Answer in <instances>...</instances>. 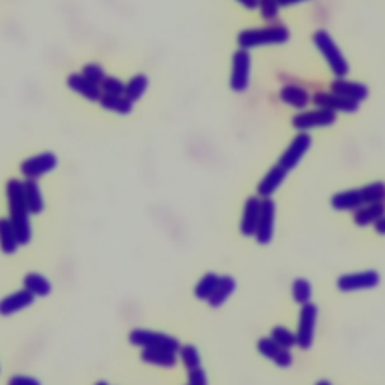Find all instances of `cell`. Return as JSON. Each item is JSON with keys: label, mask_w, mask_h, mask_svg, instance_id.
Masks as SVG:
<instances>
[{"label": "cell", "mask_w": 385, "mask_h": 385, "mask_svg": "<svg viewBox=\"0 0 385 385\" xmlns=\"http://www.w3.org/2000/svg\"><path fill=\"white\" fill-rule=\"evenodd\" d=\"M313 105L320 109H328L334 113H355L360 109V104L340 97L333 92H316L312 97Z\"/></svg>", "instance_id": "4fadbf2b"}, {"label": "cell", "mask_w": 385, "mask_h": 385, "mask_svg": "<svg viewBox=\"0 0 385 385\" xmlns=\"http://www.w3.org/2000/svg\"><path fill=\"white\" fill-rule=\"evenodd\" d=\"M275 343L280 344V347L286 349H292L297 347V334L292 333V331L286 327L277 325L271 329V336H270Z\"/></svg>", "instance_id": "1f68e13d"}, {"label": "cell", "mask_w": 385, "mask_h": 385, "mask_svg": "<svg viewBox=\"0 0 385 385\" xmlns=\"http://www.w3.org/2000/svg\"><path fill=\"white\" fill-rule=\"evenodd\" d=\"M312 39H313L315 47L320 50V53L324 56L325 62L329 66V70L333 71L336 78L347 77L349 73V63L347 58L343 56V53L339 48V46L334 43V39L331 38V35L327 31L320 29L313 33Z\"/></svg>", "instance_id": "277c9868"}, {"label": "cell", "mask_w": 385, "mask_h": 385, "mask_svg": "<svg viewBox=\"0 0 385 385\" xmlns=\"http://www.w3.org/2000/svg\"><path fill=\"white\" fill-rule=\"evenodd\" d=\"M251 55L248 50L238 48L232 56V73H231V89L236 94L246 92L250 83Z\"/></svg>", "instance_id": "9c48e42d"}, {"label": "cell", "mask_w": 385, "mask_h": 385, "mask_svg": "<svg viewBox=\"0 0 385 385\" xmlns=\"http://www.w3.org/2000/svg\"><path fill=\"white\" fill-rule=\"evenodd\" d=\"M312 143H313V139H312V136L309 135V132L300 131L298 135L294 139H292V142L288 144V148L280 155V158H278L277 164L280 167H283L289 174L290 170H294L300 164V162L302 160L304 155L309 152Z\"/></svg>", "instance_id": "8992f818"}, {"label": "cell", "mask_w": 385, "mask_h": 385, "mask_svg": "<svg viewBox=\"0 0 385 385\" xmlns=\"http://www.w3.org/2000/svg\"><path fill=\"white\" fill-rule=\"evenodd\" d=\"M101 90L104 94H110V95H124L125 90V83L122 80H119L117 77L113 75H107L102 80V83L100 85Z\"/></svg>", "instance_id": "e575fe53"}, {"label": "cell", "mask_w": 385, "mask_h": 385, "mask_svg": "<svg viewBox=\"0 0 385 385\" xmlns=\"http://www.w3.org/2000/svg\"><path fill=\"white\" fill-rule=\"evenodd\" d=\"M100 105L102 109L115 112L117 115H130L132 112V101H130L125 95H110V94H102L100 98Z\"/></svg>", "instance_id": "4316f807"}, {"label": "cell", "mask_w": 385, "mask_h": 385, "mask_svg": "<svg viewBox=\"0 0 385 385\" xmlns=\"http://www.w3.org/2000/svg\"><path fill=\"white\" fill-rule=\"evenodd\" d=\"M337 121V113L331 112L328 109H315V110H305L297 113L292 117V127L297 131H310L313 128H322L331 127Z\"/></svg>", "instance_id": "ba28073f"}, {"label": "cell", "mask_w": 385, "mask_h": 385, "mask_svg": "<svg viewBox=\"0 0 385 385\" xmlns=\"http://www.w3.org/2000/svg\"><path fill=\"white\" fill-rule=\"evenodd\" d=\"M384 217H385V202H378L354 211L352 220L358 228H367V226H375Z\"/></svg>", "instance_id": "44dd1931"}, {"label": "cell", "mask_w": 385, "mask_h": 385, "mask_svg": "<svg viewBox=\"0 0 385 385\" xmlns=\"http://www.w3.org/2000/svg\"><path fill=\"white\" fill-rule=\"evenodd\" d=\"M274 223H275V202L271 197L262 199L260 216L258 221V229L255 233L258 244L267 246L271 243L274 236Z\"/></svg>", "instance_id": "7c38bea8"}, {"label": "cell", "mask_w": 385, "mask_h": 385, "mask_svg": "<svg viewBox=\"0 0 385 385\" xmlns=\"http://www.w3.org/2000/svg\"><path fill=\"white\" fill-rule=\"evenodd\" d=\"M66 85L68 88L83 97L88 101H100L102 97L101 88L95 83H92L89 78H86L82 73H71L68 77H66Z\"/></svg>", "instance_id": "e0dca14e"}, {"label": "cell", "mask_w": 385, "mask_h": 385, "mask_svg": "<svg viewBox=\"0 0 385 385\" xmlns=\"http://www.w3.org/2000/svg\"><path fill=\"white\" fill-rule=\"evenodd\" d=\"M290 38V32L285 24H271L267 28L246 29L238 33L236 43L240 48L250 50L263 46H282L286 44Z\"/></svg>", "instance_id": "3957f363"}, {"label": "cell", "mask_w": 385, "mask_h": 385, "mask_svg": "<svg viewBox=\"0 0 385 385\" xmlns=\"http://www.w3.org/2000/svg\"><path fill=\"white\" fill-rule=\"evenodd\" d=\"M288 176V172L280 167L278 164H274L265 176L259 181L258 184V196L260 199H268L271 197L278 189H280V185L283 184V181Z\"/></svg>", "instance_id": "d6986e66"}, {"label": "cell", "mask_w": 385, "mask_h": 385, "mask_svg": "<svg viewBox=\"0 0 385 385\" xmlns=\"http://www.w3.org/2000/svg\"><path fill=\"white\" fill-rule=\"evenodd\" d=\"M220 280V275L216 273H206L201 280L197 282V285L194 286V297L197 300L202 301H208L209 297L212 295V292L216 290L217 285Z\"/></svg>", "instance_id": "f1b7e54d"}, {"label": "cell", "mask_w": 385, "mask_h": 385, "mask_svg": "<svg viewBox=\"0 0 385 385\" xmlns=\"http://www.w3.org/2000/svg\"><path fill=\"white\" fill-rule=\"evenodd\" d=\"M312 285L309 280H305V278L300 277L295 278L294 282H292V298L300 305L309 304L312 300Z\"/></svg>", "instance_id": "f546056e"}, {"label": "cell", "mask_w": 385, "mask_h": 385, "mask_svg": "<svg viewBox=\"0 0 385 385\" xmlns=\"http://www.w3.org/2000/svg\"><path fill=\"white\" fill-rule=\"evenodd\" d=\"M259 11H260V17L265 21H274L278 19V12H280V4L278 0H259Z\"/></svg>", "instance_id": "d6a6232c"}, {"label": "cell", "mask_w": 385, "mask_h": 385, "mask_svg": "<svg viewBox=\"0 0 385 385\" xmlns=\"http://www.w3.org/2000/svg\"><path fill=\"white\" fill-rule=\"evenodd\" d=\"M187 378H189V385H208L206 371L202 369V366L189 370Z\"/></svg>", "instance_id": "d590c367"}, {"label": "cell", "mask_w": 385, "mask_h": 385, "mask_svg": "<svg viewBox=\"0 0 385 385\" xmlns=\"http://www.w3.org/2000/svg\"><path fill=\"white\" fill-rule=\"evenodd\" d=\"M178 354L184 367L187 370H193L196 367L202 366L201 354H199V349L194 347V344H181Z\"/></svg>", "instance_id": "4dcf8cb0"}, {"label": "cell", "mask_w": 385, "mask_h": 385, "mask_svg": "<svg viewBox=\"0 0 385 385\" xmlns=\"http://www.w3.org/2000/svg\"><path fill=\"white\" fill-rule=\"evenodd\" d=\"M19 247V238L9 217H0V250L5 255H14Z\"/></svg>", "instance_id": "cb8c5ba5"}, {"label": "cell", "mask_w": 385, "mask_h": 385, "mask_svg": "<svg viewBox=\"0 0 385 385\" xmlns=\"http://www.w3.org/2000/svg\"><path fill=\"white\" fill-rule=\"evenodd\" d=\"M302 2H307V0H278V4H280V6H283V8L292 6V5H298V4H302Z\"/></svg>", "instance_id": "f35d334b"}, {"label": "cell", "mask_w": 385, "mask_h": 385, "mask_svg": "<svg viewBox=\"0 0 385 385\" xmlns=\"http://www.w3.org/2000/svg\"><path fill=\"white\" fill-rule=\"evenodd\" d=\"M140 358H142V362L146 364H152V366L164 367V369L174 367L178 363L176 352L166 351V349H157V348H142Z\"/></svg>", "instance_id": "7402d4cb"}, {"label": "cell", "mask_w": 385, "mask_h": 385, "mask_svg": "<svg viewBox=\"0 0 385 385\" xmlns=\"http://www.w3.org/2000/svg\"><path fill=\"white\" fill-rule=\"evenodd\" d=\"M128 342L132 347L137 348H157V349H166L172 352H179L181 342L164 333H158V331L143 329V328H135L130 331Z\"/></svg>", "instance_id": "5b68a950"}, {"label": "cell", "mask_w": 385, "mask_h": 385, "mask_svg": "<svg viewBox=\"0 0 385 385\" xmlns=\"http://www.w3.org/2000/svg\"><path fill=\"white\" fill-rule=\"evenodd\" d=\"M95 385H109L107 382H105V381H98Z\"/></svg>", "instance_id": "b9f144b4"}, {"label": "cell", "mask_w": 385, "mask_h": 385, "mask_svg": "<svg viewBox=\"0 0 385 385\" xmlns=\"http://www.w3.org/2000/svg\"><path fill=\"white\" fill-rule=\"evenodd\" d=\"M260 204H262V199L259 196H250L244 204L240 231L247 238L255 236L256 233L258 221L260 216Z\"/></svg>", "instance_id": "2e32d148"}, {"label": "cell", "mask_w": 385, "mask_h": 385, "mask_svg": "<svg viewBox=\"0 0 385 385\" xmlns=\"http://www.w3.org/2000/svg\"><path fill=\"white\" fill-rule=\"evenodd\" d=\"M317 321V307L313 302L301 305L297 327V347L307 351L312 348Z\"/></svg>", "instance_id": "52a82bcc"}, {"label": "cell", "mask_w": 385, "mask_h": 385, "mask_svg": "<svg viewBox=\"0 0 385 385\" xmlns=\"http://www.w3.org/2000/svg\"><path fill=\"white\" fill-rule=\"evenodd\" d=\"M379 273L374 270L358 271L343 274L337 278V289L342 292H358V290H369L379 285Z\"/></svg>", "instance_id": "8fae6325"}, {"label": "cell", "mask_w": 385, "mask_h": 385, "mask_svg": "<svg viewBox=\"0 0 385 385\" xmlns=\"http://www.w3.org/2000/svg\"><path fill=\"white\" fill-rule=\"evenodd\" d=\"M316 385H331V382L327 381V379H321V381L316 382Z\"/></svg>", "instance_id": "60d3db41"}, {"label": "cell", "mask_w": 385, "mask_h": 385, "mask_svg": "<svg viewBox=\"0 0 385 385\" xmlns=\"http://www.w3.org/2000/svg\"><path fill=\"white\" fill-rule=\"evenodd\" d=\"M235 289H236L235 278L231 275H221L216 290L212 292V295L208 300V304L212 309L221 307V305L232 297Z\"/></svg>", "instance_id": "d4e9b609"}, {"label": "cell", "mask_w": 385, "mask_h": 385, "mask_svg": "<svg viewBox=\"0 0 385 385\" xmlns=\"http://www.w3.org/2000/svg\"><path fill=\"white\" fill-rule=\"evenodd\" d=\"M6 199L9 206V220L14 226L20 246H28L32 240L31 212L24 201L23 181L11 178L6 182Z\"/></svg>", "instance_id": "6da1fadb"}, {"label": "cell", "mask_w": 385, "mask_h": 385, "mask_svg": "<svg viewBox=\"0 0 385 385\" xmlns=\"http://www.w3.org/2000/svg\"><path fill=\"white\" fill-rule=\"evenodd\" d=\"M278 98L286 105H290L297 110H302L312 102V95L307 90L297 85H285L280 92H278Z\"/></svg>", "instance_id": "ffe728a7"}, {"label": "cell", "mask_w": 385, "mask_h": 385, "mask_svg": "<svg viewBox=\"0 0 385 385\" xmlns=\"http://www.w3.org/2000/svg\"><path fill=\"white\" fill-rule=\"evenodd\" d=\"M23 190H24V201L29 208V212L33 216L41 214L44 209V197L43 191L39 189V184L36 179H24L23 181Z\"/></svg>", "instance_id": "603a6c76"}, {"label": "cell", "mask_w": 385, "mask_h": 385, "mask_svg": "<svg viewBox=\"0 0 385 385\" xmlns=\"http://www.w3.org/2000/svg\"><path fill=\"white\" fill-rule=\"evenodd\" d=\"M238 4H241L244 8L250 9V11H253L259 6V0H236Z\"/></svg>", "instance_id": "74e56055"}, {"label": "cell", "mask_w": 385, "mask_h": 385, "mask_svg": "<svg viewBox=\"0 0 385 385\" xmlns=\"http://www.w3.org/2000/svg\"><path fill=\"white\" fill-rule=\"evenodd\" d=\"M385 202V182L375 181L363 187L344 190L331 197V206L336 211H357L370 204Z\"/></svg>", "instance_id": "7a4b0ae2"}, {"label": "cell", "mask_w": 385, "mask_h": 385, "mask_svg": "<svg viewBox=\"0 0 385 385\" xmlns=\"http://www.w3.org/2000/svg\"><path fill=\"white\" fill-rule=\"evenodd\" d=\"M375 231H376L379 235H385V217H384L381 221H378V223L375 224Z\"/></svg>", "instance_id": "ab89813d"}, {"label": "cell", "mask_w": 385, "mask_h": 385, "mask_svg": "<svg viewBox=\"0 0 385 385\" xmlns=\"http://www.w3.org/2000/svg\"><path fill=\"white\" fill-rule=\"evenodd\" d=\"M329 86L333 94H337L358 104L369 97V88L364 83L351 82L347 80V78H336V80L331 82Z\"/></svg>", "instance_id": "ac0fdd59"}, {"label": "cell", "mask_w": 385, "mask_h": 385, "mask_svg": "<svg viewBox=\"0 0 385 385\" xmlns=\"http://www.w3.org/2000/svg\"><path fill=\"white\" fill-rule=\"evenodd\" d=\"M35 301V295L28 289H20L17 292L0 300V316H12L24 309H28Z\"/></svg>", "instance_id": "9a60e30c"}, {"label": "cell", "mask_w": 385, "mask_h": 385, "mask_svg": "<svg viewBox=\"0 0 385 385\" xmlns=\"http://www.w3.org/2000/svg\"><path fill=\"white\" fill-rule=\"evenodd\" d=\"M82 74H83L86 78H89V80H90L92 83H95V85H98V86L102 83L104 78L107 77V74H105V71H104L102 66L98 65V63H95V62L86 63V65L83 66Z\"/></svg>", "instance_id": "836d02e7"}, {"label": "cell", "mask_w": 385, "mask_h": 385, "mask_svg": "<svg viewBox=\"0 0 385 385\" xmlns=\"http://www.w3.org/2000/svg\"><path fill=\"white\" fill-rule=\"evenodd\" d=\"M148 86H149L148 75H146V74H136V75H132L130 80L125 83L124 95L130 101L136 102L144 95V92L148 90Z\"/></svg>", "instance_id": "83f0119b"}, {"label": "cell", "mask_w": 385, "mask_h": 385, "mask_svg": "<svg viewBox=\"0 0 385 385\" xmlns=\"http://www.w3.org/2000/svg\"><path fill=\"white\" fill-rule=\"evenodd\" d=\"M8 385H41L36 378L26 376V375H14L9 381Z\"/></svg>", "instance_id": "8d00e7d4"}, {"label": "cell", "mask_w": 385, "mask_h": 385, "mask_svg": "<svg viewBox=\"0 0 385 385\" xmlns=\"http://www.w3.org/2000/svg\"><path fill=\"white\" fill-rule=\"evenodd\" d=\"M58 155L53 152H41L26 158L20 164V172L26 179H39L58 167Z\"/></svg>", "instance_id": "30bf717a"}, {"label": "cell", "mask_w": 385, "mask_h": 385, "mask_svg": "<svg viewBox=\"0 0 385 385\" xmlns=\"http://www.w3.org/2000/svg\"><path fill=\"white\" fill-rule=\"evenodd\" d=\"M258 351L262 357L268 358L270 362L282 369L290 367L292 362H294V357H292L290 351L280 347V344L275 343L271 337H260L258 340Z\"/></svg>", "instance_id": "5bb4252c"}, {"label": "cell", "mask_w": 385, "mask_h": 385, "mask_svg": "<svg viewBox=\"0 0 385 385\" xmlns=\"http://www.w3.org/2000/svg\"><path fill=\"white\" fill-rule=\"evenodd\" d=\"M23 288L28 289L35 297H48L51 294V283L47 277L39 273H28L23 278Z\"/></svg>", "instance_id": "484cf974"}]
</instances>
